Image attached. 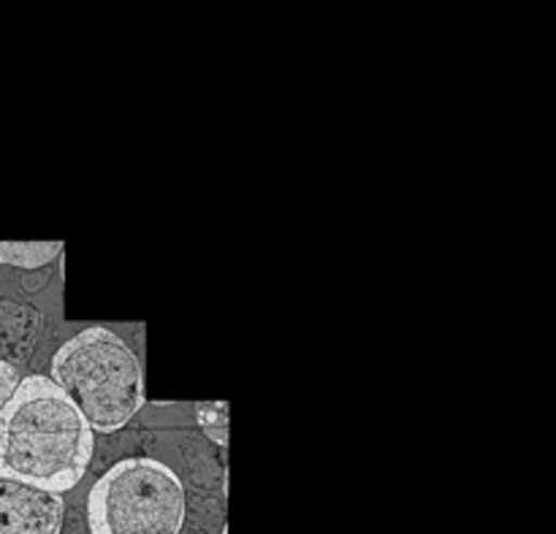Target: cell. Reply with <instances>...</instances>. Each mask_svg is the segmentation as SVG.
I'll return each instance as SVG.
<instances>
[{"label":"cell","instance_id":"cell-7","mask_svg":"<svg viewBox=\"0 0 556 534\" xmlns=\"http://www.w3.org/2000/svg\"><path fill=\"white\" fill-rule=\"evenodd\" d=\"M195 421L201 432L215 445H228V402H199L195 405Z\"/></svg>","mask_w":556,"mask_h":534},{"label":"cell","instance_id":"cell-1","mask_svg":"<svg viewBox=\"0 0 556 534\" xmlns=\"http://www.w3.org/2000/svg\"><path fill=\"white\" fill-rule=\"evenodd\" d=\"M96 454V432L47 378H22L0 410V478L63 497L79 486Z\"/></svg>","mask_w":556,"mask_h":534},{"label":"cell","instance_id":"cell-5","mask_svg":"<svg viewBox=\"0 0 556 534\" xmlns=\"http://www.w3.org/2000/svg\"><path fill=\"white\" fill-rule=\"evenodd\" d=\"M41 331V313L0 296V361L16 367L27 361Z\"/></svg>","mask_w":556,"mask_h":534},{"label":"cell","instance_id":"cell-2","mask_svg":"<svg viewBox=\"0 0 556 534\" xmlns=\"http://www.w3.org/2000/svg\"><path fill=\"white\" fill-rule=\"evenodd\" d=\"M92 432L128 427L147 402L144 369L134 347L106 326H90L58 347L47 374Z\"/></svg>","mask_w":556,"mask_h":534},{"label":"cell","instance_id":"cell-3","mask_svg":"<svg viewBox=\"0 0 556 534\" xmlns=\"http://www.w3.org/2000/svg\"><path fill=\"white\" fill-rule=\"evenodd\" d=\"M188 497L177 472L150 456L109 467L87 494L92 534H179Z\"/></svg>","mask_w":556,"mask_h":534},{"label":"cell","instance_id":"cell-9","mask_svg":"<svg viewBox=\"0 0 556 534\" xmlns=\"http://www.w3.org/2000/svg\"><path fill=\"white\" fill-rule=\"evenodd\" d=\"M223 534H228V530H223Z\"/></svg>","mask_w":556,"mask_h":534},{"label":"cell","instance_id":"cell-6","mask_svg":"<svg viewBox=\"0 0 556 534\" xmlns=\"http://www.w3.org/2000/svg\"><path fill=\"white\" fill-rule=\"evenodd\" d=\"M63 253V242H0V266L36 271Z\"/></svg>","mask_w":556,"mask_h":534},{"label":"cell","instance_id":"cell-4","mask_svg":"<svg viewBox=\"0 0 556 534\" xmlns=\"http://www.w3.org/2000/svg\"><path fill=\"white\" fill-rule=\"evenodd\" d=\"M63 519L60 494L0 478V534H60Z\"/></svg>","mask_w":556,"mask_h":534},{"label":"cell","instance_id":"cell-8","mask_svg":"<svg viewBox=\"0 0 556 534\" xmlns=\"http://www.w3.org/2000/svg\"><path fill=\"white\" fill-rule=\"evenodd\" d=\"M20 369L16 367H9V364L0 361V410H3V405L9 402V396L14 394V389L20 385Z\"/></svg>","mask_w":556,"mask_h":534}]
</instances>
